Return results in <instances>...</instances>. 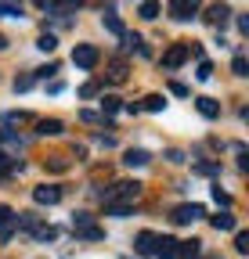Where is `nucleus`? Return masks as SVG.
Instances as JSON below:
<instances>
[{
    "label": "nucleus",
    "instance_id": "1",
    "mask_svg": "<svg viewBox=\"0 0 249 259\" xmlns=\"http://www.w3.org/2000/svg\"><path fill=\"white\" fill-rule=\"evenodd\" d=\"M141 198V184L137 180H119L112 184L105 194H101V205H112V202H137Z\"/></svg>",
    "mask_w": 249,
    "mask_h": 259
},
{
    "label": "nucleus",
    "instance_id": "2",
    "mask_svg": "<svg viewBox=\"0 0 249 259\" xmlns=\"http://www.w3.org/2000/svg\"><path fill=\"white\" fill-rule=\"evenodd\" d=\"M202 18H206V25H213V29H224V25H228V18H231V8L224 4V0H213V4L206 8V15H202Z\"/></svg>",
    "mask_w": 249,
    "mask_h": 259
},
{
    "label": "nucleus",
    "instance_id": "3",
    "mask_svg": "<svg viewBox=\"0 0 249 259\" xmlns=\"http://www.w3.org/2000/svg\"><path fill=\"white\" fill-rule=\"evenodd\" d=\"M98 61H101V54H98L94 44H76V51H73V65H80V69H94Z\"/></svg>",
    "mask_w": 249,
    "mask_h": 259
},
{
    "label": "nucleus",
    "instance_id": "4",
    "mask_svg": "<svg viewBox=\"0 0 249 259\" xmlns=\"http://www.w3.org/2000/svg\"><path fill=\"white\" fill-rule=\"evenodd\" d=\"M192 15H199V0H170V18L188 22Z\"/></svg>",
    "mask_w": 249,
    "mask_h": 259
},
{
    "label": "nucleus",
    "instance_id": "5",
    "mask_svg": "<svg viewBox=\"0 0 249 259\" xmlns=\"http://www.w3.org/2000/svg\"><path fill=\"white\" fill-rule=\"evenodd\" d=\"M188 61V44H173L166 54H163V69H181Z\"/></svg>",
    "mask_w": 249,
    "mask_h": 259
},
{
    "label": "nucleus",
    "instance_id": "6",
    "mask_svg": "<svg viewBox=\"0 0 249 259\" xmlns=\"http://www.w3.org/2000/svg\"><path fill=\"white\" fill-rule=\"evenodd\" d=\"M33 202H37V205H54V202H61V187H54V184H40V187L33 191Z\"/></svg>",
    "mask_w": 249,
    "mask_h": 259
},
{
    "label": "nucleus",
    "instance_id": "7",
    "mask_svg": "<svg viewBox=\"0 0 249 259\" xmlns=\"http://www.w3.org/2000/svg\"><path fill=\"white\" fill-rule=\"evenodd\" d=\"M199 216H202V205H195V202H192V205H177L170 220H173V223H195Z\"/></svg>",
    "mask_w": 249,
    "mask_h": 259
},
{
    "label": "nucleus",
    "instance_id": "8",
    "mask_svg": "<svg viewBox=\"0 0 249 259\" xmlns=\"http://www.w3.org/2000/svg\"><path fill=\"white\" fill-rule=\"evenodd\" d=\"M159 259H177V238H155V252Z\"/></svg>",
    "mask_w": 249,
    "mask_h": 259
},
{
    "label": "nucleus",
    "instance_id": "9",
    "mask_svg": "<svg viewBox=\"0 0 249 259\" xmlns=\"http://www.w3.org/2000/svg\"><path fill=\"white\" fill-rule=\"evenodd\" d=\"M155 238H159V234H152V231H141V234L134 238V252H141V255H152V252H155Z\"/></svg>",
    "mask_w": 249,
    "mask_h": 259
},
{
    "label": "nucleus",
    "instance_id": "10",
    "mask_svg": "<svg viewBox=\"0 0 249 259\" xmlns=\"http://www.w3.org/2000/svg\"><path fill=\"white\" fill-rule=\"evenodd\" d=\"M195 108H199L202 119H217V115H221V105H217L213 97H195Z\"/></svg>",
    "mask_w": 249,
    "mask_h": 259
},
{
    "label": "nucleus",
    "instance_id": "11",
    "mask_svg": "<svg viewBox=\"0 0 249 259\" xmlns=\"http://www.w3.org/2000/svg\"><path fill=\"white\" fill-rule=\"evenodd\" d=\"M109 79H112V83H123V79H127V58H112V61H109Z\"/></svg>",
    "mask_w": 249,
    "mask_h": 259
},
{
    "label": "nucleus",
    "instance_id": "12",
    "mask_svg": "<svg viewBox=\"0 0 249 259\" xmlns=\"http://www.w3.org/2000/svg\"><path fill=\"white\" fill-rule=\"evenodd\" d=\"M61 130H65V126H61L58 119H40V122H37V134H40V137H58Z\"/></svg>",
    "mask_w": 249,
    "mask_h": 259
},
{
    "label": "nucleus",
    "instance_id": "13",
    "mask_svg": "<svg viewBox=\"0 0 249 259\" xmlns=\"http://www.w3.org/2000/svg\"><path fill=\"white\" fill-rule=\"evenodd\" d=\"M123 162H127V166L134 169V166H148V162H152V155H148V151H141V148H130L127 155H123Z\"/></svg>",
    "mask_w": 249,
    "mask_h": 259
},
{
    "label": "nucleus",
    "instance_id": "14",
    "mask_svg": "<svg viewBox=\"0 0 249 259\" xmlns=\"http://www.w3.org/2000/svg\"><path fill=\"white\" fill-rule=\"evenodd\" d=\"M0 18H22V0H0Z\"/></svg>",
    "mask_w": 249,
    "mask_h": 259
},
{
    "label": "nucleus",
    "instance_id": "15",
    "mask_svg": "<svg viewBox=\"0 0 249 259\" xmlns=\"http://www.w3.org/2000/svg\"><path fill=\"white\" fill-rule=\"evenodd\" d=\"M80 8H83V0H54L51 15H69V11H80Z\"/></svg>",
    "mask_w": 249,
    "mask_h": 259
},
{
    "label": "nucleus",
    "instance_id": "16",
    "mask_svg": "<svg viewBox=\"0 0 249 259\" xmlns=\"http://www.w3.org/2000/svg\"><path fill=\"white\" fill-rule=\"evenodd\" d=\"M202 241H177V259H195Z\"/></svg>",
    "mask_w": 249,
    "mask_h": 259
},
{
    "label": "nucleus",
    "instance_id": "17",
    "mask_svg": "<svg viewBox=\"0 0 249 259\" xmlns=\"http://www.w3.org/2000/svg\"><path fill=\"white\" fill-rule=\"evenodd\" d=\"M105 212L116 216V220H123V216H130V212H134V202H112V205H105Z\"/></svg>",
    "mask_w": 249,
    "mask_h": 259
},
{
    "label": "nucleus",
    "instance_id": "18",
    "mask_svg": "<svg viewBox=\"0 0 249 259\" xmlns=\"http://www.w3.org/2000/svg\"><path fill=\"white\" fill-rule=\"evenodd\" d=\"M15 223L22 227V231H29V234H33L37 227H40V216H37V212H22V216H15Z\"/></svg>",
    "mask_w": 249,
    "mask_h": 259
},
{
    "label": "nucleus",
    "instance_id": "19",
    "mask_svg": "<svg viewBox=\"0 0 249 259\" xmlns=\"http://www.w3.org/2000/svg\"><path fill=\"white\" fill-rule=\"evenodd\" d=\"M15 169H22V162H15L11 155H4V151H0V180H4V177H11Z\"/></svg>",
    "mask_w": 249,
    "mask_h": 259
},
{
    "label": "nucleus",
    "instance_id": "20",
    "mask_svg": "<svg viewBox=\"0 0 249 259\" xmlns=\"http://www.w3.org/2000/svg\"><path fill=\"white\" fill-rule=\"evenodd\" d=\"M101 25H105V29L112 32V36H119V40L127 36V29H123V22H119L116 15H105V18H101Z\"/></svg>",
    "mask_w": 249,
    "mask_h": 259
},
{
    "label": "nucleus",
    "instance_id": "21",
    "mask_svg": "<svg viewBox=\"0 0 249 259\" xmlns=\"http://www.w3.org/2000/svg\"><path fill=\"white\" fill-rule=\"evenodd\" d=\"M141 108H145V112H163V108H166V97H163V94H148Z\"/></svg>",
    "mask_w": 249,
    "mask_h": 259
},
{
    "label": "nucleus",
    "instance_id": "22",
    "mask_svg": "<svg viewBox=\"0 0 249 259\" xmlns=\"http://www.w3.org/2000/svg\"><path fill=\"white\" fill-rule=\"evenodd\" d=\"M159 11H163V8H159V0H145V4L137 8V15L148 18V22H152V18H159Z\"/></svg>",
    "mask_w": 249,
    "mask_h": 259
},
{
    "label": "nucleus",
    "instance_id": "23",
    "mask_svg": "<svg viewBox=\"0 0 249 259\" xmlns=\"http://www.w3.org/2000/svg\"><path fill=\"white\" fill-rule=\"evenodd\" d=\"M209 223L217 227V231H235V216H231V212H221V216H213Z\"/></svg>",
    "mask_w": 249,
    "mask_h": 259
},
{
    "label": "nucleus",
    "instance_id": "24",
    "mask_svg": "<svg viewBox=\"0 0 249 259\" xmlns=\"http://www.w3.org/2000/svg\"><path fill=\"white\" fill-rule=\"evenodd\" d=\"M83 227H94V216L90 212H73V231H83Z\"/></svg>",
    "mask_w": 249,
    "mask_h": 259
},
{
    "label": "nucleus",
    "instance_id": "25",
    "mask_svg": "<svg viewBox=\"0 0 249 259\" xmlns=\"http://www.w3.org/2000/svg\"><path fill=\"white\" fill-rule=\"evenodd\" d=\"M76 238H83V241H98V238H105V231H101V227H83V231H76Z\"/></svg>",
    "mask_w": 249,
    "mask_h": 259
},
{
    "label": "nucleus",
    "instance_id": "26",
    "mask_svg": "<svg viewBox=\"0 0 249 259\" xmlns=\"http://www.w3.org/2000/svg\"><path fill=\"white\" fill-rule=\"evenodd\" d=\"M231 72H235V76H249V61H245L242 54H235V61H231Z\"/></svg>",
    "mask_w": 249,
    "mask_h": 259
},
{
    "label": "nucleus",
    "instance_id": "27",
    "mask_svg": "<svg viewBox=\"0 0 249 259\" xmlns=\"http://www.w3.org/2000/svg\"><path fill=\"white\" fill-rule=\"evenodd\" d=\"M33 238H37V241H54V238H58V231H54V227H37Z\"/></svg>",
    "mask_w": 249,
    "mask_h": 259
},
{
    "label": "nucleus",
    "instance_id": "28",
    "mask_svg": "<svg viewBox=\"0 0 249 259\" xmlns=\"http://www.w3.org/2000/svg\"><path fill=\"white\" fill-rule=\"evenodd\" d=\"M123 105H119V97H105V101H101V115H116Z\"/></svg>",
    "mask_w": 249,
    "mask_h": 259
},
{
    "label": "nucleus",
    "instance_id": "29",
    "mask_svg": "<svg viewBox=\"0 0 249 259\" xmlns=\"http://www.w3.org/2000/svg\"><path fill=\"white\" fill-rule=\"evenodd\" d=\"M37 47H40V51H44V54H51V51H54V47H58V40H54V36H51V32H44V36H40V40H37Z\"/></svg>",
    "mask_w": 249,
    "mask_h": 259
},
{
    "label": "nucleus",
    "instance_id": "30",
    "mask_svg": "<svg viewBox=\"0 0 249 259\" xmlns=\"http://www.w3.org/2000/svg\"><path fill=\"white\" fill-rule=\"evenodd\" d=\"M213 202H217V205H231V194L221 191V187H213Z\"/></svg>",
    "mask_w": 249,
    "mask_h": 259
},
{
    "label": "nucleus",
    "instance_id": "31",
    "mask_svg": "<svg viewBox=\"0 0 249 259\" xmlns=\"http://www.w3.org/2000/svg\"><path fill=\"white\" fill-rule=\"evenodd\" d=\"M33 83H37L33 76H18V79H15V90L22 94V90H29V87H33Z\"/></svg>",
    "mask_w": 249,
    "mask_h": 259
},
{
    "label": "nucleus",
    "instance_id": "32",
    "mask_svg": "<svg viewBox=\"0 0 249 259\" xmlns=\"http://www.w3.org/2000/svg\"><path fill=\"white\" fill-rule=\"evenodd\" d=\"M235 248H238V252H249V234H245V231H238V238H235Z\"/></svg>",
    "mask_w": 249,
    "mask_h": 259
},
{
    "label": "nucleus",
    "instance_id": "33",
    "mask_svg": "<svg viewBox=\"0 0 249 259\" xmlns=\"http://www.w3.org/2000/svg\"><path fill=\"white\" fill-rule=\"evenodd\" d=\"M195 76H199V79H209V76H213V65H209V61H199V72H195Z\"/></svg>",
    "mask_w": 249,
    "mask_h": 259
},
{
    "label": "nucleus",
    "instance_id": "34",
    "mask_svg": "<svg viewBox=\"0 0 249 259\" xmlns=\"http://www.w3.org/2000/svg\"><path fill=\"white\" fill-rule=\"evenodd\" d=\"M98 90H101L98 83H83V87H80V97H94Z\"/></svg>",
    "mask_w": 249,
    "mask_h": 259
},
{
    "label": "nucleus",
    "instance_id": "35",
    "mask_svg": "<svg viewBox=\"0 0 249 259\" xmlns=\"http://www.w3.org/2000/svg\"><path fill=\"white\" fill-rule=\"evenodd\" d=\"M47 169H54V173H65V169H69V162H65V158H54V162H47Z\"/></svg>",
    "mask_w": 249,
    "mask_h": 259
},
{
    "label": "nucleus",
    "instance_id": "36",
    "mask_svg": "<svg viewBox=\"0 0 249 259\" xmlns=\"http://www.w3.org/2000/svg\"><path fill=\"white\" fill-rule=\"evenodd\" d=\"M195 169H199V173H206V177H213V173H217V166H213V162H199Z\"/></svg>",
    "mask_w": 249,
    "mask_h": 259
},
{
    "label": "nucleus",
    "instance_id": "37",
    "mask_svg": "<svg viewBox=\"0 0 249 259\" xmlns=\"http://www.w3.org/2000/svg\"><path fill=\"white\" fill-rule=\"evenodd\" d=\"M11 216H15V212H11L8 205H0V227H4V223H11Z\"/></svg>",
    "mask_w": 249,
    "mask_h": 259
},
{
    "label": "nucleus",
    "instance_id": "38",
    "mask_svg": "<svg viewBox=\"0 0 249 259\" xmlns=\"http://www.w3.org/2000/svg\"><path fill=\"white\" fill-rule=\"evenodd\" d=\"M170 90H173V94H177V97H188V87H184V83H173V87H170Z\"/></svg>",
    "mask_w": 249,
    "mask_h": 259
},
{
    "label": "nucleus",
    "instance_id": "39",
    "mask_svg": "<svg viewBox=\"0 0 249 259\" xmlns=\"http://www.w3.org/2000/svg\"><path fill=\"white\" fill-rule=\"evenodd\" d=\"M37 8H44V11H51V8H54V0H37Z\"/></svg>",
    "mask_w": 249,
    "mask_h": 259
},
{
    "label": "nucleus",
    "instance_id": "40",
    "mask_svg": "<svg viewBox=\"0 0 249 259\" xmlns=\"http://www.w3.org/2000/svg\"><path fill=\"white\" fill-rule=\"evenodd\" d=\"M4 47H8V36H0V51H4Z\"/></svg>",
    "mask_w": 249,
    "mask_h": 259
}]
</instances>
